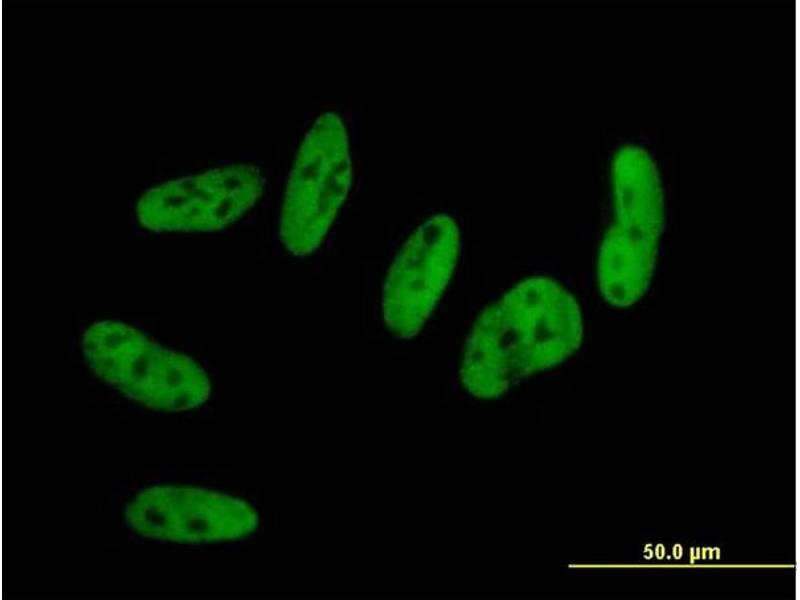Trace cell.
Returning <instances> with one entry per match:
<instances>
[{
	"mask_svg": "<svg viewBox=\"0 0 800 600\" xmlns=\"http://www.w3.org/2000/svg\"><path fill=\"white\" fill-rule=\"evenodd\" d=\"M265 185L260 168L242 162L172 178L138 197L136 221L155 233L220 231L257 204Z\"/></svg>",
	"mask_w": 800,
	"mask_h": 600,
	"instance_id": "5b68a950",
	"label": "cell"
},
{
	"mask_svg": "<svg viewBox=\"0 0 800 600\" xmlns=\"http://www.w3.org/2000/svg\"><path fill=\"white\" fill-rule=\"evenodd\" d=\"M583 337L573 294L550 277L526 278L476 319L464 345L461 382L477 398L499 397L521 379L567 360Z\"/></svg>",
	"mask_w": 800,
	"mask_h": 600,
	"instance_id": "6da1fadb",
	"label": "cell"
},
{
	"mask_svg": "<svg viewBox=\"0 0 800 600\" xmlns=\"http://www.w3.org/2000/svg\"><path fill=\"white\" fill-rule=\"evenodd\" d=\"M352 183L347 126L336 112H323L305 133L285 186L278 229L289 254L303 258L319 249Z\"/></svg>",
	"mask_w": 800,
	"mask_h": 600,
	"instance_id": "277c9868",
	"label": "cell"
},
{
	"mask_svg": "<svg viewBox=\"0 0 800 600\" xmlns=\"http://www.w3.org/2000/svg\"><path fill=\"white\" fill-rule=\"evenodd\" d=\"M459 251V226L444 213L429 217L409 235L382 288V317L392 335L408 340L422 330L451 280Z\"/></svg>",
	"mask_w": 800,
	"mask_h": 600,
	"instance_id": "8992f818",
	"label": "cell"
},
{
	"mask_svg": "<svg viewBox=\"0 0 800 600\" xmlns=\"http://www.w3.org/2000/svg\"><path fill=\"white\" fill-rule=\"evenodd\" d=\"M81 345L86 363L98 378L147 408L188 411L211 396L210 378L196 360L130 324L94 322L84 331Z\"/></svg>",
	"mask_w": 800,
	"mask_h": 600,
	"instance_id": "3957f363",
	"label": "cell"
},
{
	"mask_svg": "<svg viewBox=\"0 0 800 600\" xmlns=\"http://www.w3.org/2000/svg\"><path fill=\"white\" fill-rule=\"evenodd\" d=\"M614 220L597 258L599 292L610 306H633L647 293L664 230V191L657 165L638 145H624L611 162Z\"/></svg>",
	"mask_w": 800,
	"mask_h": 600,
	"instance_id": "7a4b0ae2",
	"label": "cell"
},
{
	"mask_svg": "<svg viewBox=\"0 0 800 600\" xmlns=\"http://www.w3.org/2000/svg\"><path fill=\"white\" fill-rule=\"evenodd\" d=\"M124 518L139 536L182 544L238 541L260 524L257 510L242 498L170 484L141 490L126 505Z\"/></svg>",
	"mask_w": 800,
	"mask_h": 600,
	"instance_id": "52a82bcc",
	"label": "cell"
}]
</instances>
